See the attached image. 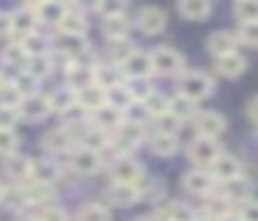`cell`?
<instances>
[{"label":"cell","instance_id":"6da1fadb","mask_svg":"<svg viewBox=\"0 0 258 221\" xmlns=\"http://www.w3.org/2000/svg\"><path fill=\"white\" fill-rule=\"evenodd\" d=\"M219 144L214 141V138H195L191 141V147H189V160L195 166H200V169H208V166L214 163V160L219 158Z\"/></svg>","mask_w":258,"mask_h":221},{"label":"cell","instance_id":"7a4b0ae2","mask_svg":"<svg viewBox=\"0 0 258 221\" xmlns=\"http://www.w3.org/2000/svg\"><path fill=\"white\" fill-rule=\"evenodd\" d=\"M180 88H183V97H189V99H206L208 94L214 91V83H211V77L208 75H203V72H189V75L180 80Z\"/></svg>","mask_w":258,"mask_h":221},{"label":"cell","instance_id":"3957f363","mask_svg":"<svg viewBox=\"0 0 258 221\" xmlns=\"http://www.w3.org/2000/svg\"><path fill=\"white\" fill-rule=\"evenodd\" d=\"M145 169H142L139 163H134V160H119L117 166H114V185H128V188H139L142 182H145Z\"/></svg>","mask_w":258,"mask_h":221},{"label":"cell","instance_id":"277c9868","mask_svg":"<svg viewBox=\"0 0 258 221\" xmlns=\"http://www.w3.org/2000/svg\"><path fill=\"white\" fill-rule=\"evenodd\" d=\"M122 72L128 77H142V80H147V77H150L156 69H153V58H150V55L134 50V53L122 61Z\"/></svg>","mask_w":258,"mask_h":221},{"label":"cell","instance_id":"5b68a950","mask_svg":"<svg viewBox=\"0 0 258 221\" xmlns=\"http://www.w3.org/2000/svg\"><path fill=\"white\" fill-rule=\"evenodd\" d=\"M208 169H211V180L233 182V180H239V177H241V163L236 158H230V155H219Z\"/></svg>","mask_w":258,"mask_h":221},{"label":"cell","instance_id":"8992f818","mask_svg":"<svg viewBox=\"0 0 258 221\" xmlns=\"http://www.w3.org/2000/svg\"><path fill=\"white\" fill-rule=\"evenodd\" d=\"M150 58H153V69L164 72V75L180 72V66H183V55H180L178 50H172V47H158Z\"/></svg>","mask_w":258,"mask_h":221},{"label":"cell","instance_id":"52a82bcc","mask_svg":"<svg viewBox=\"0 0 258 221\" xmlns=\"http://www.w3.org/2000/svg\"><path fill=\"white\" fill-rule=\"evenodd\" d=\"M92 119H95V127L103 130V133H117L119 127L125 125V114L117 111V108H111V105H103L100 111H95Z\"/></svg>","mask_w":258,"mask_h":221},{"label":"cell","instance_id":"ba28073f","mask_svg":"<svg viewBox=\"0 0 258 221\" xmlns=\"http://www.w3.org/2000/svg\"><path fill=\"white\" fill-rule=\"evenodd\" d=\"M73 169L78 171V174H95L97 169L103 166V158H100V152H95V149H86V147H81V149H75L73 152Z\"/></svg>","mask_w":258,"mask_h":221},{"label":"cell","instance_id":"9c48e42d","mask_svg":"<svg viewBox=\"0 0 258 221\" xmlns=\"http://www.w3.org/2000/svg\"><path fill=\"white\" fill-rule=\"evenodd\" d=\"M211 188H214V180H211L208 171L195 169V171H186V174H183V191L195 193V196H208Z\"/></svg>","mask_w":258,"mask_h":221},{"label":"cell","instance_id":"30bf717a","mask_svg":"<svg viewBox=\"0 0 258 221\" xmlns=\"http://www.w3.org/2000/svg\"><path fill=\"white\" fill-rule=\"evenodd\" d=\"M195 125H197V133H200L203 138H217L219 133L225 130L228 122H225L217 111H203V114H197Z\"/></svg>","mask_w":258,"mask_h":221},{"label":"cell","instance_id":"8fae6325","mask_svg":"<svg viewBox=\"0 0 258 221\" xmlns=\"http://www.w3.org/2000/svg\"><path fill=\"white\" fill-rule=\"evenodd\" d=\"M47 102H50V114H67V111L78 108V94L70 86H64V88H56V91L47 97Z\"/></svg>","mask_w":258,"mask_h":221},{"label":"cell","instance_id":"7c38bea8","mask_svg":"<svg viewBox=\"0 0 258 221\" xmlns=\"http://www.w3.org/2000/svg\"><path fill=\"white\" fill-rule=\"evenodd\" d=\"M47 114H50V102H47L45 97H39V94L25 97L23 105H20V116L28 119V122H39V119H45Z\"/></svg>","mask_w":258,"mask_h":221},{"label":"cell","instance_id":"4fadbf2b","mask_svg":"<svg viewBox=\"0 0 258 221\" xmlns=\"http://www.w3.org/2000/svg\"><path fill=\"white\" fill-rule=\"evenodd\" d=\"M78 94V108L81 111H89V114H95V111H100L103 105H106V91H103L100 86H86V88H81V91H75Z\"/></svg>","mask_w":258,"mask_h":221},{"label":"cell","instance_id":"5bb4252c","mask_svg":"<svg viewBox=\"0 0 258 221\" xmlns=\"http://www.w3.org/2000/svg\"><path fill=\"white\" fill-rule=\"evenodd\" d=\"M139 28L145 33H161L164 28H167V14H164L161 9H156V6H150V9H142L139 11Z\"/></svg>","mask_w":258,"mask_h":221},{"label":"cell","instance_id":"9a60e30c","mask_svg":"<svg viewBox=\"0 0 258 221\" xmlns=\"http://www.w3.org/2000/svg\"><path fill=\"white\" fill-rule=\"evenodd\" d=\"M139 141H142V125H136V122H128V125H122L117 133H114V144H117L119 152L134 149Z\"/></svg>","mask_w":258,"mask_h":221},{"label":"cell","instance_id":"2e32d148","mask_svg":"<svg viewBox=\"0 0 258 221\" xmlns=\"http://www.w3.org/2000/svg\"><path fill=\"white\" fill-rule=\"evenodd\" d=\"M244 69H247V61L239 53H228V55H219L217 58V72L222 77H239Z\"/></svg>","mask_w":258,"mask_h":221},{"label":"cell","instance_id":"e0dca14e","mask_svg":"<svg viewBox=\"0 0 258 221\" xmlns=\"http://www.w3.org/2000/svg\"><path fill=\"white\" fill-rule=\"evenodd\" d=\"M34 28H36V17H34V11H31V6L28 9H17L12 14V33L14 36H31L34 33Z\"/></svg>","mask_w":258,"mask_h":221},{"label":"cell","instance_id":"ac0fdd59","mask_svg":"<svg viewBox=\"0 0 258 221\" xmlns=\"http://www.w3.org/2000/svg\"><path fill=\"white\" fill-rule=\"evenodd\" d=\"M236 44H239V39L228 31H217V33L208 36V50H211L217 58L219 55H228V53H236Z\"/></svg>","mask_w":258,"mask_h":221},{"label":"cell","instance_id":"d6986e66","mask_svg":"<svg viewBox=\"0 0 258 221\" xmlns=\"http://www.w3.org/2000/svg\"><path fill=\"white\" fill-rule=\"evenodd\" d=\"M56 177H58V169L50 160H31V174H28L31 182H36V185H50Z\"/></svg>","mask_w":258,"mask_h":221},{"label":"cell","instance_id":"ffe728a7","mask_svg":"<svg viewBox=\"0 0 258 221\" xmlns=\"http://www.w3.org/2000/svg\"><path fill=\"white\" fill-rule=\"evenodd\" d=\"M42 144H45L50 152H67V147H73V144H75V133L58 127V130H50V133H47Z\"/></svg>","mask_w":258,"mask_h":221},{"label":"cell","instance_id":"44dd1931","mask_svg":"<svg viewBox=\"0 0 258 221\" xmlns=\"http://www.w3.org/2000/svg\"><path fill=\"white\" fill-rule=\"evenodd\" d=\"M31 11H34L36 22H53V25H58L61 17L67 14V6H61V3H39V6H31Z\"/></svg>","mask_w":258,"mask_h":221},{"label":"cell","instance_id":"7402d4cb","mask_svg":"<svg viewBox=\"0 0 258 221\" xmlns=\"http://www.w3.org/2000/svg\"><path fill=\"white\" fill-rule=\"evenodd\" d=\"M178 11H180V17H186V20L200 22V20H206V17L211 14V3H208V0H183V3L178 6Z\"/></svg>","mask_w":258,"mask_h":221},{"label":"cell","instance_id":"603a6c76","mask_svg":"<svg viewBox=\"0 0 258 221\" xmlns=\"http://www.w3.org/2000/svg\"><path fill=\"white\" fill-rule=\"evenodd\" d=\"M58 28H61V33H86V17L81 14V9H67Z\"/></svg>","mask_w":258,"mask_h":221},{"label":"cell","instance_id":"cb8c5ba5","mask_svg":"<svg viewBox=\"0 0 258 221\" xmlns=\"http://www.w3.org/2000/svg\"><path fill=\"white\" fill-rule=\"evenodd\" d=\"M0 61H3L6 66H17V69H23V66L31 61V55H28V50H25L23 44H9V47L3 50V55H0Z\"/></svg>","mask_w":258,"mask_h":221},{"label":"cell","instance_id":"d4e9b609","mask_svg":"<svg viewBox=\"0 0 258 221\" xmlns=\"http://www.w3.org/2000/svg\"><path fill=\"white\" fill-rule=\"evenodd\" d=\"M58 47L67 55H78L86 50V33H61L58 36Z\"/></svg>","mask_w":258,"mask_h":221},{"label":"cell","instance_id":"484cf974","mask_svg":"<svg viewBox=\"0 0 258 221\" xmlns=\"http://www.w3.org/2000/svg\"><path fill=\"white\" fill-rule=\"evenodd\" d=\"M150 147H153V152H156V155L169 158V155L178 152V138L167 136V133H156V136H153V141H150Z\"/></svg>","mask_w":258,"mask_h":221},{"label":"cell","instance_id":"4316f807","mask_svg":"<svg viewBox=\"0 0 258 221\" xmlns=\"http://www.w3.org/2000/svg\"><path fill=\"white\" fill-rule=\"evenodd\" d=\"M6 174L14 177V180L28 177L31 174V160L23 158V155H9V158H6Z\"/></svg>","mask_w":258,"mask_h":221},{"label":"cell","instance_id":"83f0119b","mask_svg":"<svg viewBox=\"0 0 258 221\" xmlns=\"http://www.w3.org/2000/svg\"><path fill=\"white\" fill-rule=\"evenodd\" d=\"M103 31H106L108 42H122L128 33V22H125V17H114V20L103 22Z\"/></svg>","mask_w":258,"mask_h":221},{"label":"cell","instance_id":"f1b7e54d","mask_svg":"<svg viewBox=\"0 0 258 221\" xmlns=\"http://www.w3.org/2000/svg\"><path fill=\"white\" fill-rule=\"evenodd\" d=\"M108 199H111L114 204H134V202H139V191H136V188H128V185H114L111 191H108Z\"/></svg>","mask_w":258,"mask_h":221},{"label":"cell","instance_id":"f546056e","mask_svg":"<svg viewBox=\"0 0 258 221\" xmlns=\"http://www.w3.org/2000/svg\"><path fill=\"white\" fill-rule=\"evenodd\" d=\"M142 105H145L147 116H153V119H158V116L169 114V99L161 97V94H150V97H147Z\"/></svg>","mask_w":258,"mask_h":221},{"label":"cell","instance_id":"4dcf8cb0","mask_svg":"<svg viewBox=\"0 0 258 221\" xmlns=\"http://www.w3.org/2000/svg\"><path fill=\"white\" fill-rule=\"evenodd\" d=\"M233 14L241 20V25L244 22H258V0H239L233 6Z\"/></svg>","mask_w":258,"mask_h":221},{"label":"cell","instance_id":"1f68e13d","mask_svg":"<svg viewBox=\"0 0 258 221\" xmlns=\"http://www.w3.org/2000/svg\"><path fill=\"white\" fill-rule=\"evenodd\" d=\"M78 221H111V215H108V210L103 204L92 202V204H84L78 210Z\"/></svg>","mask_w":258,"mask_h":221},{"label":"cell","instance_id":"d6a6232c","mask_svg":"<svg viewBox=\"0 0 258 221\" xmlns=\"http://www.w3.org/2000/svg\"><path fill=\"white\" fill-rule=\"evenodd\" d=\"M169 114H172L178 122L186 119V116H191V114H195V99L183 97V94H180V97H175L172 102H169Z\"/></svg>","mask_w":258,"mask_h":221},{"label":"cell","instance_id":"836d02e7","mask_svg":"<svg viewBox=\"0 0 258 221\" xmlns=\"http://www.w3.org/2000/svg\"><path fill=\"white\" fill-rule=\"evenodd\" d=\"M20 105H23V97H20L17 88L14 86H0V108L20 111Z\"/></svg>","mask_w":258,"mask_h":221},{"label":"cell","instance_id":"e575fe53","mask_svg":"<svg viewBox=\"0 0 258 221\" xmlns=\"http://www.w3.org/2000/svg\"><path fill=\"white\" fill-rule=\"evenodd\" d=\"M17 152V133L12 127H0V155H14Z\"/></svg>","mask_w":258,"mask_h":221},{"label":"cell","instance_id":"d590c367","mask_svg":"<svg viewBox=\"0 0 258 221\" xmlns=\"http://www.w3.org/2000/svg\"><path fill=\"white\" fill-rule=\"evenodd\" d=\"M12 86L20 91V97H34V94H36V77L25 72V75H17V77H14Z\"/></svg>","mask_w":258,"mask_h":221},{"label":"cell","instance_id":"8d00e7d4","mask_svg":"<svg viewBox=\"0 0 258 221\" xmlns=\"http://www.w3.org/2000/svg\"><path fill=\"white\" fill-rule=\"evenodd\" d=\"M36 221H70V215L64 213L61 207H53V204H45V207L39 210V213L34 215Z\"/></svg>","mask_w":258,"mask_h":221},{"label":"cell","instance_id":"74e56055","mask_svg":"<svg viewBox=\"0 0 258 221\" xmlns=\"http://www.w3.org/2000/svg\"><path fill=\"white\" fill-rule=\"evenodd\" d=\"M239 39L250 47H258V22H244L239 28Z\"/></svg>","mask_w":258,"mask_h":221},{"label":"cell","instance_id":"f35d334b","mask_svg":"<svg viewBox=\"0 0 258 221\" xmlns=\"http://www.w3.org/2000/svg\"><path fill=\"white\" fill-rule=\"evenodd\" d=\"M31 69H28V75H34L36 80H39L42 75H47V69H50V61L45 58V55H31Z\"/></svg>","mask_w":258,"mask_h":221},{"label":"cell","instance_id":"ab89813d","mask_svg":"<svg viewBox=\"0 0 258 221\" xmlns=\"http://www.w3.org/2000/svg\"><path fill=\"white\" fill-rule=\"evenodd\" d=\"M239 218L241 221H258V202H255V199H247V202L241 204Z\"/></svg>","mask_w":258,"mask_h":221},{"label":"cell","instance_id":"60d3db41","mask_svg":"<svg viewBox=\"0 0 258 221\" xmlns=\"http://www.w3.org/2000/svg\"><path fill=\"white\" fill-rule=\"evenodd\" d=\"M14 111H6V108H0V127H12V122H14Z\"/></svg>","mask_w":258,"mask_h":221},{"label":"cell","instance_id":"b9f144b4","mask_svg":"<svg viewBox=\"0 0 258 221\" xmlns=\"http://www.w3.org/2000/svg\"><path fill=\"white\" fill-rule=\"evenodd\" d=\"M247 116H250V119L258 125V97L250 99V105H247Z\"/></svg>","mask_w":258,"mask_h":221},{"label":"cell","instance_id":"7bdbcfd3","mask_svg":"<svg viewBox=\"0 0 258 221\" xmlns=\"http://www.w3.org/2000/svg\"><path fill=\"white\" fill-rule=\"evenodd\" d=\"M0 33H12V14H0Z\"/></svg>","mask_w":258,"mask_h":221},{"label":"cell","instance_id":"ee69618b","mask_svg":"<svg viewBox=\"0 0 258 221\" xmlns=\"http://www.w3.org/2000/svg\"><path fill=\"white\" fill-rule=\"evenodd\" d=\"M17 221H36V218H34V215H20Z\"/></svg>","mask_w":258,"mask_h":221},{"label":"cell","instance_id":"f6af8a7d","mask_svg":"<svg viewBox=\"0 0 258 221\" xmlns=\"http://www.w3.org/2000/svg\"><path fill=\"white\" fill-rule=\"evenodd\" d=\"M222 221H241V218H239V215H233V213H230L228 218H222Z\"/></svg>","mask_w":258,"mask_h":221},{"label":"cell","instance_id":"bcb514c9","mask_svg":"<svg viewBox=\"0 0 258 221\" xmlns=\"http://www.w3.org/2000/svg\"><path fill=\"white\" fill-rule=\"evenodd\" d=\"M3 193H6V191H3V185H0V202H3Z\"/></svg>","mask_w":258,"mask_h":221},{"label":"cell","instance_id":"7dc6e473","mask_svg":"<svg viewBox=\"0 0 258 221\" xmlns=\"http://www.w3.org/2000/svg\"><path fill=\"white\" fill-rule=\"evenodd\" d=\"M136 221H153V218H147V215H145V218H136Z\"/></svg>","mask_w":258,"mask_h":221},{"label":"cell","instance_id":"c3c4849f","mask_svg":"<svg viewBox=\"0 0 258 221\" xmlns=\"http://www.w3.org/2000/svg\"><path fill=\"white\" fill-rule=\"evenodd\" d=\"M0 86H3V80H0Z\"/></svg>","mask_w":258,"mask_h":221}]
</instances>
